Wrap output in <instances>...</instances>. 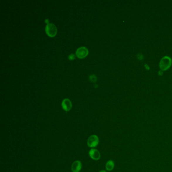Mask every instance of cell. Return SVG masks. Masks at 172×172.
Returning <instances> with one entry per match:
<instances>
[{"instance_id":"cell-8","label":"cell","mask_w":172,"mask_h":172,"mask_svg":"<svg viewBox=\"0 0 172 172\" xmlns=\"http://www.w3.org/2000/svg\"><path fill=\"white\" fill-rule=\"evenodd\" d=\"M89 79L91 81L93 82H96V80H97L96 76L94 75H91V76H89Z\"/></svg>"},{"instance_id":"cell-10","label":"cell","mask_w":172,"mask_h":172,"mask_svg":"<svg viewBox=\"0 0 172 172\" xmlns=\"http://www.w3.org/2000/svg\"><path fill=\"white\" fill-rule=\"evenodd\" d=\"M45 23H47V24H49V19H45Z\"/></svg>"},{"instance_id":"cell-3","label":"cell","mask_w":172,"mask_h":172,"mask_svg":"<svg viewBox=\"0 0 172 172\" xmlns=\"http://www.w3.org/2000/svg\"><path fill=\"white\" fill-rule=\"evenodd\" d=\"M88 54V50L86 47H81L78 48L76 52L77 57L80 59H83L87 56Z\"/></svg>"},{"instance_id":"cell-2","label":"cell","mask_w":172,"mask_h":172,"mask_svg":"<svg viewBox=\"0 0 172 172\" xmlns=\"http://www.w3.org/2000/svg\"><path fill=\"white\" fill-rule=\"evenodd\" d=\"M45 32L47 35L50 37H55L57 33V28L54 24L49 23L45 26Z\"/></svg>"},{"instance_id":"cell-6","label":"cell","mask_w":172,"mask_h":172,"mask_svg":"<svg viewBox=\"0 0 172 172\" xmlns=\"http://www.w3.org/2000/svg\"><path fill=\"white\" fill-rule=\"evenodd\" d=\"M82 169V163L79 160H77L72 164L71 170L73 172H79Z\"/></svg>"},{"instance_id":"cell-1","label":"cell","mask_w":172,"mask_h":172,"mask_svg":"<svg viewBox=\"0 0 172 172\" xmlns=\"http://www.w3.org/2000/svg\"><path fill=\"white\" fill-rule=\"evenodd\" d=\"M99 138L96 135H91L89 137L87 141V146L93 149L97 147L99 144Z\"/></svg>"},{"instance_id":"cell-4","label":"cell","mask_w":172,"mask_h":172,"mask_svg":"<svg viewBox=\"0 0 172 172\" xmlns=\"http://www.w3.org/2000/svg\"><path fill=\"white\" fill-rule=\"evenodd\" d=\"M88 154L90 158L94 161H98L101 157L100 151L97 149H91L89 151Z\"/></svg>"},{"instance_id":"cell-9","label":"cell","mask_w":172,"mask_h":172,"mask_svg":"<svg viewBox=\"0 0 172 172\" xmlns=\"http://www.w3.org/2000/svg\"><path fill=\"white\" fill-rule=\"evenodd\" d=\"M75 58V55L73 54L70 55L69 56H68V59L70 60H74Z\"/></svg>"},{"instance_id":"cell-11","label":"cell","mask_w":172,"mask_h":172,"mask_svg":"<svg viewBox=\"0 0 172 172\" xmlns=\"http://www.w3.org/2000/svg\"><path fill=\"white\" fill-rule=\"evenodd\" d=\"M107 172L105 170H101L100 171V172Z\"/></svg>"},{"instance_id":"cell-7","label":"cell","mask_w":172,"mask_h":172,"mask_svg":"<svg viewBox=\"0 0 172 172\" xmlns=\"http://www.w3.org/2000/svg\"><path fill=\"white\" fill-rule=\"evenodd\" d=\"M115 163L113 160H109L105 164V169L107 171H112L114 168Z\"/></svg>"},{"instance_id":"cell-5","label":"cell","mask_w":172,"mask_h":172,"mask_svg":"<svg viewBox=\"0 0 172 172\" xmlns=\"http://www.w3.org/2000/svg\"><path fill=\"white\" fill-rule=\"evenodd\" d=\"M62 108L66 112H69L72 107V103L68 98H65L63 101L62 103Z\"/></svg>"}]
</instances>
